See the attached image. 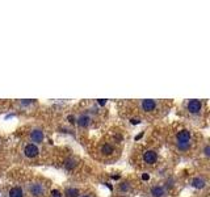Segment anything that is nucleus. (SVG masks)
Wrapping results in <instances>:
<instances>
[{
    "label": "nucleus",
    "instance_id": "1",
    "mask_svg": "<svg viewBox=\"0 0 210 197\" xmlns=\"http://www.w3.org/2000/svg\"><path fill=\"white\" fill-rule=\"evenodd\" d=\"M176 146L179 150L185 151L190 146V131L187 129H183L176 134Z\"/></svg>",
    "mask_w": 210,
    "mask_h": 197
},
{
    "label": "nucleus",
    "instance_id": "2",
    "mask_svg": "<svg viewBox=\"0 0 210 197\" xmlns=\"http://www.w3.org/2000/svg\"><path fill=\"white\" fill-rule=\"evenodd\" d=\"M28 192L32 197H43L46 193V188L41 183H32L28 185Z\"/></svg>",
    "mask_w": 210,
    "mask_h": 197
},
{
    "label": "nucleus",
    "instance_id": "3",
    "mask_svg": "<svg viewBox=\"0 0 210 197\" xmlns=\"http://www.w3.org/2000/svg\"><path fill=\"white\" fill-rule=\"evenodd\" d=\"M187 109H188V112L192 114H198L202 109V103L200 100H190V101H188V104H187Z\"/></svg>",
    "mask_w": 210,
    "mask_h": 197
},
{
    "label": "nucleus",
    "instance_id": "4",
    "mask_svg": "<svg viewBox=\"0 0 210 197\" xmlns=\"http://www.w3.org/2000/svg\"><path fill=\"white\" fill-rule=\"evenodd\" d=\"M38 152H39V150L37 147V145H34V143H29L24 149V154L28 158H36L38 155Z\"/></svg>",
    "mask_w": 210,
    "mask_h": 197
},
{
    "label": "nucleus",
    "instance_id": "5",
    "mask_svg": "<svg viewBox=\"0 0 210 197\" xmlns=\"http://www.w3.org/2000/svg\"><path fill=\"white\" fill-rule=\"evenodd\" d=\"M158 160V155L154 150H147L146 152L143 154V162L147 164H155Z\"/></svg>",
    "mask_w": 210,
    "mask_h": 197
},
{
    "label": "nucleus",
    "instance_id": "6",
    "mask_svg": "<svg viewBox=\"0 0 210 197\" xmlns=\"http://www.w3.org/2000/svg\"><path fill=\"white\" fill-rule=\"evenodd\" d=\"M43 138H45V134H43V131L41 129H34V130H32L30 139H32V142H34V145L36 143H41L43 141Z\"/></svg>",
    "mask_w": 210,
    "mask_h": 197
},
{
    "label": "nucleus",
    "instance_id": "7",
    "mask_svg": "<svg viewBox=\"0 0 210 197\" xmlns=\"http://www.w3.org/2000/svg\"><path fill=\"white\" fill-rule=\"evenodd\" d=\"M141 108L144 112H153L156 108V101L155 100H142L141 103Z\"/></svg>",
    "mask_w": 210,
    "mask_h": 197
},
{
    "label": "nucleus",
    "instance_id": "8",
    "mask_svg": "<svg viewBox=\"0 0 210 197\" xmlns=\"http://www.w3.org/2000/svg\"><path fill=\"white\" fill-rule=\"evenodd\" d=\"M8 196L9 197H24V191L21 187H13L9 189Z\"/></svg>",
    "mask_w": 210,
    "mask_h": 197
},
{
    "label": "nucleus",
    "instance_id": "9",
    "mask_svg": "<svg viewBox=\"0 0 210 197\" xmlns=\"http://www.w3.org/2000/svg\"><path fill=\"white\" fill-rule=\"evenodd\" d=\"M89 122H91V118H89V116H87V114H82L78 118V125L80 128H87L89 125Z\"/></svg>",
    "mask_w": 210,
    "mask_h": 197
},
{
    "label": "nucleus",
    "instance_id": "10",
    "mask_svg": "<svg viewBox=\"0 0 210 197\" xmlns=\"http://www.w3.org/2000/svg\"><path fill=\"white\" fill-rule=\"evenodd\" d=\"M192 187L197 188V189H202L205 187V180L202 177H194L193 180H192Z\"/></svg>",
    "mask_w": 210,
    "mask_h": 197
},
{
    "label": "nucleus",
    "instance_id": "11",
    "mask_svg": "<svg viewBox=\"0 0 210 197\" xmlns=\"http://www.w3.org/2000/svg\"><path fill=\"white\" fill-rule=\"evenodd\" d=\"M151 195H153V197H163L164 196V189H163V187H153L151 188Z\"/></svg>",
    "mask_w": 210,
    "mask_h": 197
},
{
    "label": "nucleus",
    "instance_id": "12",
    "mask_svg": "<svg viewBox=\"0 0 210 197\" xmlns=\"http://www.w3.org/2000/svg\"><path fill=\"white\" fill-rule=\"evenodd\" d=\"M113 151H114L113 146L109 145V143H105V145L101 146V152L105 154V155H109V154H112Z\"/></svg>",
    "mask_w": 210,
    "mask_h": 197
},
{
    "label": "nucleus",
    "instance_id": "13",
    "mask_svg": "<svg viewBox=\"0 0 210 197\" xmlns=\"http://www.w3.org/2000/svg\"><path fill=\"white\" fill-rule=\"evenodd\" d=\"M64 195H66V197H78L79 196V191H78V189H75V188H68V189H66Z\"/></svg>",
    "mask_w": 210,
    "mask_h": 197
},
{
    "label": "nucleus",
    "instance_id": "14",
    "mask_svg": "<svg viewBox=\"0 0 210 197\" xmlns=\"http://www.w3.org/2000/svg\"><path fill=\"white\" fill-rule=\"evenodd\" d=\"M119 189H121V192H128L130 189V184L129 183H122V184L119 185Z\"/></svg>",
    "mask_w": 210,
    "mask_h": 197
},
{
    "label": "nucleus",
    "instance_id": "15",
    "mask_svg": "<svg viewBox=\"0 0 210 197\" xmlns=\"http://www.w3.org/2000/svg\"><path fill=\"white\" fill-rule=\"evenodd\" d=\"M64 166H66V168H68V170H71V168H74L75 166H76V163H75V160H72V159H70L68 160V162L64 164Z\"/></svg>",
    "mask_w": 210,
    "mask_h": 197
},
{
    "label": "nucleus",
    "instance_id": "16",
    "mask_svg": "<svg viewBox=\"0 0 210 197\" xmlns=\"http://www.w3.org/2000/svg\"><path fill=\"white\" fill-rule=\"evenodd\" d=\"M204 151H205V155H206V156H209V154H210V152H209V151H210L209 145H206V146H205V150H204Z\"/></svg>",
    "mask_w": 210,
    "mask_h": 197
},
{
    "label": "nucleus",
    "instance_id": "17",
    "mask_svg": "<svg viewBox=\"0 0 210 197\" xmlns=\"http://www.w3.org/2000/svg\"><path fill=\"white\" fill-rule=\"evenodd\" d=\"M53 196L54 197H62V196H60V193L58 192V191H53Z\"/></svg>",
    "mask_w": 210,
    "mask_h": 197
},
{
    "label": "nucleus",
    "instance_id": "18",
    "mask_svg": "<svg viewBox=\"0 0 210 197\" xmlns=\"http://www.w3.org/2000/svg\"><path fill=\"white\" fill-rule=\"evenodd\" d=\"M131 124H134V125L139 124V120H138V118H131Z\"/></svg>",
    "mask_w": 210,
    "mask_h": 197
},
{
    "label": "nucleus",
    "instance_id": "19",
    "mask_svg": "<svg viewBox=\"0 0 210 197\" xmlns=\"http://www.w3.org/2000/svg\"><path fill=\"white\" fill-rule=\"evenodd\" d=\"M68 120H70V122H75V117L72 116H68Z\"/></svg>",
    "mask_w": 210,
    "mask_h": 197
},
{
    "label": "nucleus",
    "instance_id": "20",
    "mask_svg": "<svg viewBox=\"0 0 210 197\" xmlns=\"http://www.w3.org/2000/svg\"><path fill=\"white\" fill-rule=\"evenodd\" d=\"M148 177H150V176H148L147 174H144L143 176H142V179H143V180H148Z\"/></svg>",
    "mask_w": 210,
    "mask_h": 197
},
{
    "label": "nucleus",
    "instance_id": "21",
    "mask_svg": "<svg viewBox=\"0 0 210 197\" xmlns=\"http://www.w3.org/2000/svg\"><path fill=\"white\" fill-rule=\"evenodd\" d=\"M105 103H107L105 100H99V104H100V105H105Z\"/></svg>",
    "mask_w": 210,
    "mask_h": 197
},
{
    "label": "nucleus",
    "instance_id": "22",
    "mask_svg": "<svg viewBox=\"0 0 210 197\" xmlns=\"http://www.w3.org/2000/svg\"><path fill=\"white\" fill-rule=\"evenodd\" d=\"M80 197H89V196H80Z\"/></svg>",
    "mask_w": 210,
    "mask_h": 197
}]
</instances>
